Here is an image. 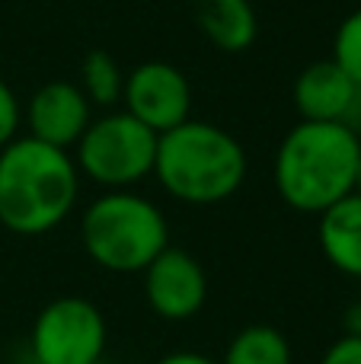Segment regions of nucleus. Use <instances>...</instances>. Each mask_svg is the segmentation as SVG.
<instances>
[{"mask_svg":"<svg viewBox=\"0 0 361 364\" xmlns=\"http://www.w3.org/2000/svg\"><path fill=\"white\" fill-rule=\"evenodd\" d=\"M144 294L147 304L163 320H189L205 307L208 278L198 259L185 250L166 246L157 259L144 269Z\"/></svg>","mask_w":361,"mask_h":364,"instance_id":"obj_8","label":"nucleus"},{"mask_svg":"<svg viewBox=\"0 0 361 364\" xmlns=\"http://www.w3.org/2000/svg\"><path fill=\"white\" fill-rule=\"evenodd\" d=\"M294 106L304 122H339L358 132L361 87L333 58L313 61L294 80Z\"/></svg>","mask_w":361,"mask_h":364,"instance_id":"obj_9","label":"nucleus"},{"mask_svg":"<svg viewBox=\"0 0 361 364\" xmlns=\"http://www.w3.org/2000/svg\"><path fill=\"white\" fill-rule=\"evenodd\" d=\"M221 364H291V346L275 326L253 323L230 339Z\"/></svg>","mask_w":361,"mask_h":364,"instance_id":"obj_13","label":"nucleus"},{"mask_svg":"<svg viewBox=\"0 0 361 364\" xmlns=\"http://www.w3.org/2000/svg\"><path fill=\"white\" fill-rule=\"evenodd\" d=\"M355 192L361 195V164H358V179H355Z\"/></svg>","mask_w":361,"mask_h":364,"instance_id":"obj_19","label":"nucleus"},{"mask_svg":"<svg viewBox=\"0 0 361 364\" xmlns=\"http://www.w3.org/2000/svg\"><path fill=\"white\" fill-rule=\"evenodd\" d=\"M87 256L109 272H144L170 246L166 218L151 198L131 188H106L80 218Z\"/></svg>","mask_w":361,"mask_h":364,"instance_id":"obj_4","label":"nucleus"},{"mask_svg":"<svg viewBox=\"0 0 361 364\" xmlns=\"http://www.w3.org/2000/svg\"><path fill=\"white\" fill-rule=\"evenodd\" d=\"M361 164V138L339 122L301 119L279 144L272 179L288 208L301 214H323L339 198L355 192Z\"/></svg>","mask_w":361,"mask_h":364,"instance_id":"obj_1","label":"nucleus"},{"mask_svg":"<svg viewBox=\"0 0 361 364\" xmlns=\"http://www.w3.org/2000/svg\"><path fill=\"white\" fill-rule=\"evenodd\" d=\"M90 100L83 90L70 80H51L36 90L26 109L29 122V138H38L51 147L68 151L70 144L80 141V134L90 125Z\"/></svg>","mask_w":361,"mask_h":364,"instance_id":"obj_10","label":"nucleus"},{"mask_svg":"<svg viewBox=\"0 0 361 364\" xmlns=\"http://www.w3.org/2000/svg\"><path fill=\"white\" fill-rule=\"evenodd\" d=\"M153 176L185 205H215L243 186L247 154L230 132L185 119L157 138Z\"/></svg>","mask_w":361,"mask_h":364,"instance_id":"obj_3","label":"nucleus"},{"mask_svg":"<svg viewBox=\"0 0 361 364\" xmlns=\"http://www.w3.org/2000/svg\"><path fill=\"white\" fill-rule=\"evenodd\" d=\"M19 119H23V112H19L16 93H13L4 80H0V147H6L13 138H16Z\"/></svg>","mask_w":361,"mask_h":364,"instance_id":"obj_16","label":"nucleus"},{"mask_svg":"<svg viewBox=\"0 0 361 364\" xmlns=\"http://www.w3.org/2000/svg\"><path fill=\"white\" fill-rule=\"evenodd\" d=\"M320 250L343 275L361 278V195L352 192L320 214Z\"/></svg>","mask_w":361,"mask_h":364,"instance_id":"obj_11","label":"nucleus"},{"mask_svg":"<svg viewBox=\"0 0 361 364\" xmlns=\"http://www.w3.org/2000/svg\"><path fill=\"white\" fill-rule=\"evenodd\" d=\"M352 333H361V307H358V323H355V329Z\"/></svg>","mask_w":361,"mask_h":364,"instance_id":"obj_20","label":"nucleus"},{"mask_svg":"<svg viewBox=\"0 0 361 364\" xmlns=\"http://www.w3.org/2000/svg\"><path fill=\"white\" fill-rule=\"evenodd\" d=\"M195 23L215 48L230 55L247 51L259 32V19L249 0H195Z\"/></svg>","mask_w":361,"mask_h":364,"instance_id":"obj_12","label":"nucleus"},{"mask_svg":"<svg viewBox=\"0 0 361 364\" xmlns=\"http://www.w3.org/2000/svg\"><path fill=\"white\" fill-rule=\"evenodd\" d=\"M157 132L141 125L134 115L106 112L90 122L77 141V170L102 188H131L134 182L153 173Z\"/></svg>","mask_w":361,"mask_h":364,"instance_id":"obj_5","label":"nucleus"},{"mask_svg":"<svg viewBox=\"0 0 361 364\" xmlns=\"http://www.w3.org/2000/svg\"><path fill=\"white\" fill-rule=\"evenodd\" d=\"M77 192L80 170L68 151L29 134L0 147V224L10 233H48L74 211Z\"/></svg>","mask_w":361,"mask_h":364,"instance_id":"obj_2","label":"nucleus"},{"mask_svg":"<svg viewBox=\"0 0 361 364\" xmlns=\"http://www.w3.org/2000/svg\"><path fill=\"white\" fill-rule=\"evenodd\" d=\"M333 61L361 87V6L339 23L333 38Z\"/></svg>","mask_w":361,"mask_h":364,"instance_id":"obj_15","label":"nucleus"},{"mask_svg":"<svg viewBox=\"0 0 361 364\" xmlns=\"http://www.w3.org/2000/svg\"><path fill=\"white\" fill-rule=\"evenodd\" d=\"M36 364H99L106 352V320L87 297H58L32 323Z\"/></svg>","mask_w":361,"mask_h":364,"instance_id":"obj_6","label":"nucleus"},{"mask_svg":"<svg viewBox=\"0 0 361 364\" xmlns=\"http://www.w3.org/2000/svg\"><path fill=\"white\" fill-rule=\"evenodd\" d=\"M99 364H102V361H99Z\"/></svg>","mask_w":361,"mask_h":364,"instance_id":"obj_21","label":"nucleus"},{"mask_svg":"<svg viewBox=\"0 0 361 364\" xmlns=\"http://www.w3.org/2000/svg\"><path fill=\"white\" fill-rule=\"evenodd\" d=\"M122 102L125 112L134 115L141 125L163 134L189 119L192 90L179 68L166 61H144L125 77Z\"/></svg>","mask_w":361,"mask_h":364,"instance_id":"obj_7","label":"nucleus"},{"mask_svg":"<svg viewBox=\"0 0 361 364\" xmlns=\"http://www.w3.org/2000/svg\"><path fill=\"white\" fill-rule=\"evenodd\" d=\"M157 364H217V361H211L208 355H198V352H173V355H163Z\"/></svg>","mask_w":361,"mask_h":364,"instance_id":"obj_18","label":"nucleus"},{"mask_svg":"<svg viewBox=\"0 0 361 364\" xmlns=\"http://www.w3.org/2000/svg\"><path fill=\"white\" fill-rule=\"evenodd\" d=\"M320 364H361V333H345L323 352Z\"/></svg>","mask_w":361,"mask_h":364,"instance_id":"obj_17","label":"nucleus"},{"mask_svg":"<svg viewBox=\"0 0 361 364\" xmlns=\"http://www.w3.org/2000/svg\"><path fill=\"white\" fill-rule=\"evenodd\" d=\"M83 96L90 100V106H115L122 102V90H125V74H122L119 61L109 51L93 48L80 61V83Z\"/></svg>","mask_w":361,"mask_h":364,"instance_id":"obj_14","label":"nucleus"}]
</instances>
